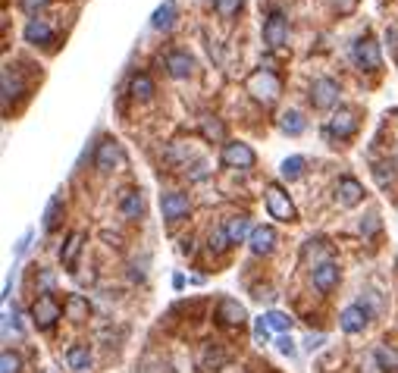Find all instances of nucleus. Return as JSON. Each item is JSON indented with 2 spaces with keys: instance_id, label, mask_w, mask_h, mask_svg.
<instances>
[{
  "instance_id": "nucleus-1",
  "label": "nucleus",
  "mask_w": 398,
  "mask_h": 373,
  "mask_svg": "<svg viewBox=\"0 0 398 373\" xmlns=\"http://www.w3.org/2000/svg\"><path fill=\"white\" fill-rule=\"evenodd\" d=\"M245 91H248L257 104L270 107V104H276L279 95H283V82H279V75L273 73V69L260 66V69H254V73L245 79Z\"/></svg>"
},
{
  "instance_id": "nucleus-2",
  "label": "nucleus",
  "mask_w": 398,
  "mask_h": 373,
  "mask_svg": "<svg viewBox=\"0 0 398 373\" xmlns=\"http://www.w3.org/2000/svg\"><path fill=\"white\" fill-rule=\"evenodd\" d=\"M263 204H267L270 220H276V223H295L298 220L295 204H292L289 191H285L279 182H267V189H263Z\"/></svg>"
},
{
  "instance_id": "nucleus-3",
  "label": "nucleus",
  "mask_w": 398,
  "mask_h": 373,
  "mask_svg": "<svg viewBox=\"0 0 398 373\" xmlns=\"http://www.w3.org/2000/svg\"><path fill=\"white\" fill-rule=\"evenodd\" d=\"M351 63H354L361 73H379V69H383L379 44L370 38V35H361V38L351 44Z\"/></svg>"
},
{
  "instance_id": "nucleus-4",
  "label": "nucleus",
  "mask_w": 398,
  "mask_h": 373,
  "mask_svg": "<svg viewBox=\"0 0 398 373\" xmlns=\"http://www.w3.org/2000/svg\"><path fill=\"white\" fill-rule=\"evenodd\" d=\"M63 314H66V307L57 301L54 292H41L32 305V323L38 326V329H54Z\"/></svg>"
},
{
  "instance_id": "nucleus-5",
  "label": "nucleus",
  "mask_w": 398,
  "mask_h": 373,
  "mask_svg": "<svg viewBox=\"0 0 398 373\" xmlns=\"http://www.w3.org/2000/svg\"><path fill=\"white\" fill-rule=\"evenodd\" d=\"M361 119H358V110L354 107H339L336 113L330 116V122H326L323 135L330 138V142H345V138H351L354 132H358Z\"/></svg>"
},
{
  "instance_id": "nucleus-6",
  "label": "nucleus",
  "mask_w": 398,
  "mask_h": 373,
  "mask_svg": "<svg viewBox=\"0 0 398 373\" xmlns=\"http://www.w3.org/2000/svg\"><path fill=\"white\" fill-rule=\"evenodd\" d=\"M339 95H342V88L330 75H317L311 82V88H307V101H311L314 110H332L339 104Z\"/></svg>"
},
{
  "instance_id": "nucleus-7",
  "label": "nucleus",
  "mask_w": 398,
  "mask_h": 373,
  "mask_svg": "<svg viewBox=\"0 0 398 373\" xmlns=\"http://www.w3.org/2000/svg\"><path fill=\"white\" fill-rule=\"evenodd\" d=\"M260 35H263V44L270 50L285 48V41H289V19H285L283 10H270V13H267Z\"/></svg>"
},
{
  "instance_id": "nucleus-8",
  "label": "nucleus",
  "mask_w": 398,
  "mask_h": 373,
  "mask_svg": "<svg viewBox=\"0 0 398 373\" xmlns=\"http://www.w3.org/2000/svg\"><path fill=\"white\" fill-rule=\"evenodd\" d=\"M220 163L229 166V170H254L257 154L251 144L245 142H223V151H220Z\"/></svg>"
},
{
  "instance_id": "nucleus-9",
  "label": "nucleus",
  "mask_w": 398,
  "mask_h": 373,
  "mask_svg": "<svg viewBox=\"0 0 398 373\" xmlns=\"http://www.w3.org/2000/svg\"><path fill=\"white\" fill-rule=\"evenodd\" d=\"M189 211H191V198L185 191H163L160 195V213L169 226L182 223L189 217Z\"/></svg>"
},
{
  "instance_id": "nucleus-10",
  "label": "nucleus",
  "mask_w": 398,
  "mask_h": 373,
  "mask_svg": "<svg viewBox=\"0 0 398 373\" xmlns=\"http://www.w3.org/2000/svg\"><path fill=\"white\" fill-rule=\"evenodd\" d=\"M370 317H373L370 307H367L364 301H354V305H348L339 314V326H342V333L358 336V333H364V326L370 323Z\"/></svg>"
},
{
  "instance_id": "nucleus-11",
  "label": "nucleus",
  "mask_w": 398,
  "mask_h": 373,
  "mask_svg": "<svg viewBox=\"0 0 398 373\" xmlns=\"http://www.w3.org/2000/svg\"><path fill=\"white\" fill-rule=\"evenodd\" d=\"M126 163V157H122V148L116 138H104L101 144H97L95 151V170L97 173H113L116 166H122Z\"/></svg>"
},
{
  "instance_id": "nucleus-12",
  "label": "nucleus",
  "mask_w": 398,
  "mask_h": 373,
  "mask_svg": "<svg viewBox=\"0 0 398 373\" xmlns=\"http://www.w3.org/2000/svg\"><path fill=\"white\" fill-rule=\"evenodd\" d=\"M22 38H26V44H32V48H50L57 38L54 26H50L48 19H41V16H35V19L26 22V28H22Z\"/></svg>"
},
{
  "instance_id": "nucleus-13",
  "label": "nucleus",
  "mask_w": 398,
  "mask_h": 373,
  "mask_svg": "<svg viewBox=\"0 0 398 373\" xmlns=\"http://www.w3.org/2000/svg\"><path fill=\"white\" fill-rule=\"evenodd\" d=\"M216 323L226 326V329H232V326H242L245 320H248V311H245V305H238L236 298H220L216 301Z\"/></svg>"
},
{
  "instance_id": "nucleus-14",
  "label": "nucleus",
  "mask_w": 398,
  "mask_h": 373,
  "mask_svg": "<svg viewBox=\"0 0 398 373\" xmlns=\"http://www.w3.org/2000/svg\"><path fill=\"white\" fill-rule=\"evenodd\" d=\"M0 91H3V110H10V104L16 97L26 95V82H22L16 66H3V73H0Z\"/></svg>"
},
{
  "instance_id": "nucleus-15",
  "label": "nucleus",
  "mask_w": 398,
  "mask_h": 373,
  "mask_svg": "<svg viewBox=\"0 0 398 373\" xmlns=\"http://www.w3.org/2000/svg\"><path fill=\"white\" fill-rule=\"evenodd\" d=\"M163 69H167L169 79H189L191 73H195V60H191L189 50H169L167 57H163Z\"/></svg>"
},
{
  "instance_id": "nucleus-16",
  "label": "nucleus",
  "mask_w": 398,
  "mask_h": 373,
  "mask_svg": "<svg viewBox=\"0 0 398 373\" xmlns=\"http://www.w3.org/2000/svg\"><path fill=\"white\" fill-rule=\"evenodd\" d=\"M85 242H88V236L82 229L66 236V242H63V248H60V264L66 273H75V264H79V254H82V248H85Z\"/></svg>"
},
{
  "instance_id": "nucleus-17",
  "label": "nucleus",
  "mask_w": 398,
  "mask_h": 373,
  "mask_svg": "<svg viewBox=\"0 0 398 373\" xmlns=\"http://www.w3.org/2000/svg\"><path fill=\"white\" fill-rule=\"evenodd\" d=\"M339 276H342V273H339V264H332V260H323V264H317L311 270V283L320 295H330L339 285Z\"/></svg>"
},
{
  "instance_id": "nucleus-18",
  "label": "nucleus",
  "mask_w": 398,
  "mask_h": 373,
  "mask_svg": "<svg viewBox=\"0 0 398 373\" xmlns=\"http://www.w3.org/2000/svg\"><path fill=\"white\" fill-rule=\"evenodd\" d=\"M364 201V185L354 176H342L336 182V204L339 207H354V204Z\"/></svg>"
},
{
  "instance_id": "nucleus-19",
  "label": "nucleus",
  "mask_w": 398,
  "mask_h": 373,
  "mask_svg": "<svg viewBox=\"0 0 398 373\" xmlns=\"http://www.w3.org/2000/svg\"><path fill=\"white\" fill-rule=\"evenodd\" d=\"M248 245H251V254L267 258V254H273V248H276V229H273V226H254Z\"/></svg>"
},
{
  "instance_id": "nucleus-20",
  "label": "nucleus",
  "mask_w": 398,
  "mask_h": 373,
  "mask_svg": "<svg viewBox=\"0 0 398 373\" xmlns=\"http://www.w3.org/2000/svg\"><path fill=\"white\" fill-rule=\"evenodd\" d=\"M176 16H179L176 0H163L160 7L151 13V28H154V32H169V28L176 26Z\"/></svg>"
},
{
  "instance_id": "nucleus-21",
  "label": "nucleus",
  "mask_w": 398,
  "mask_h": 373,
  "mask_svg": "<svg viewBox=\"0 0 398 373\" xmlns=\"http://www.w3.org/2000/svg\"><path fill=\"white\" fill-rule=\"evenodd\" d=\"M226 236H229L232 245H245L251 238V232H254V226H251V220L245 217V213H238V217H229L226 220Z\"/></svg>"
},
{
  "instance_id": "nucleus-22",
  "label": "nucleus",
  "mask_w": 398,
  "mask_h": 373,
  "mask_svg": "<svg viewBox=\"0 0 398 373\" xmlns=\"http://www.w3.org/2000/svg\"><path fill=\"white\" fill-rule=\"evenodd\" d=\"M129 95L135 97V101H151V97L157 95L154 79H151L148 73H132V79H129Z\"/></svg>"
},
{
  "instance_id": "nucleus-23",
  "label": "nucleus",
  "mask_w": 398,
  "mask_h": 373,
  "mask_svg": "<svg viewBox=\"0 0 398 373\" xmlns=\"http://www.w3.org/2000/svg\"><path fill=\"white\" fill-rule=\"evenodd\" d=\"M120 213L126 220H138L144 213V195L142 191H122V198H120Z\"/></svg>"
},
{
  "instance_id": "nucleus-24",
  "label": "nucleus",
  "mask_w": 398,
  "mask_h": 373,
  "mask_svg": "<svg viewBox=\"0 0 398 373\" xmlns=\"http://www.w3.org/2000/svg\"><path fill=\"white\" fill-rule=\"evenodd\" d=\"M279 129H283L285 135L298 138V135H304V129H307V119H304L301 110H285V113L279 116Z\"/></svg>"
},
{
  "instance_id": "nucleus-25",
  "label": "nucleus",
  "mask_w": 398,
  "mask_h": 373,
  "mask_svg": "<svg viewBox=\"0 0 398 373\" xmlns=\"http://www.w3.org/2000/svg\"><path fill=\"white\" fill-rule=\"evenodd\" d=\"M66 364H69V370H75V373L91 370V352H88V345H69Z\"/></svg>"
},
{
  "instance_id": "nucleus-26",
  "label": "nucleus",
  "mask_w": 398,
  "mask_h": 373,
  "mask_svg": "<svg viewBox=\"0 0 398 373\" xmlns=\"http://www.w3.org/2000/svg\"><path fill=\"white\" fill-rule=\"evenodd\" d=\"M304 170H307V160H304L301 154H292V157H285V160L279 163V176H283L285 182H295V179H301Z\"/></svg>"
},
{
  "instance_id": "nucleus-27",
  "label": "nucleus",
  "mask_w": 398,
  "mask_h": 373,
  "mask_svg": "<svg viewBox=\"0 0 398 373\" xmlns=\"http://www.w3.org/2000/svg\"><path fill=\"white\" fill-rule=\"evenodd\" d=\"M44 232H54L57 226H60V220H63V198L60 195H54L48 201V207H44Z\"/></svg>"
},
{
  "instance_id": "nucleus-28",
  "label": "nucleus",
  "mask_w": 398,
  "mask_h": 373,
  "mask_svg": "<svg viewBox=\"0 0 398 373\" xmlns=\"http://www.w3.org/2000/svg\"><path fill=\"white\" fill-rule=\"evenodd\" d=\"M373 358H377V367L383 373H398V352L389 345H379L377 352H373Z\"/></svg>"
},
{
  "instance_id": "nucleus-29",
  "label": "nucleus",
  "mask_w": 398,
  "mask_h": 373,
  "mask_svg": "<svg viewBox=\"0 0 398 373\" xmlns=\"http://www.w3.org/2000/svg\"><path fill=\"white\" fill-rule=\"evenodd\" d=\"M210 7H214V13L220 16V19H236L245 10V0H214Z\"/></svg>"
},
{
  "instance_id": "nucleus-30",
  "label": "nucleus",
  "mask_w": 398,
  "mask_h": 373,
  "mask_svg": "<svg viewBox=\"0 0 398 373\" xmlns=\"http://www.w3.org/2000/svg\"><path fill=\"white\" fill-rule=\"evenodd\" d=\"M223 364H226V354L220 352L214 342H207L201 352V370H216V367H223Z\"/></svg>"
},
{
  "instance_id": "nucleus-31",
  "label": "nucleus",
  "mask_w": 398,
  "mask_h": 373,
  "mask_svg": "<svg viewBox=\"0 0 398 373\" xmlns=\"http://www.w3.org/2000/svg\"><path fill=\"white\" fill-rule=\"evenodd\" d=\"M66 317L75 320V323H82V320H88V298H82V295H69L66 298Z\"/></svg>"
},
{
  "instance_id": "nucleus-32",
  "label": "nucleus",
  "mask_w": 398,
  "mask_h": 373,
  "mask_svg": "<svg viewBox=\"0 0 398 373\" xmlns=\"http://www.w3.org/2000/svg\"><path fill=\"white\" fill-rule=\"evenodd\" d=\"M263 320H267L270 329H273V333H279V336H289L292 323H295V320H292L289 314H283V311H267V314H263Z\"/></svg>"
},
{
  "instance_id": "nucleus-33",
  "label": "nucleus",
  "mask_w": 398,
  "mask_h": 373,
  "mask_svg": "<svg viewBox=\"0 0 398 373\" xmlns=\"http://www.w3.org/2000/svg\"><path fill=\"white\" fill-rule=\"evenodd\" d=\"M229 245H232V242H229V236H226V226L220 223L214 232H210V238H207V248H210V254H223L226 248H229Z\"/></svg>"
},
{
  "instance_id": "nucleus-34",
  "label": "nucleus",
  "mask_w": 398,
  "mask_h": 373,
  "mask_svg": "<svg viewBox=\"0 0 398 373\" xmlns=\"http://www.w3.org/2000/svg\"><path fill=\"white\" fill-rule=\"evenodd\" d=\"M0 373H22V358L16 352H10V348H3V354H0Z\"/></svg>"
},
{
  "instance_id": "nucleus-35",
  "label": "nucleus",
  "mask_w": 398,
  "mask_h": 373,
  "mask_svg": "<svg viewBox=\"0 0 398 373\" xmlns=\"http://www.w3.org/2000/svg\"><path fill=\"white\" fill-rule=\"evenodd\" d=\"M270 333H273L270 323H267L263 317H257L254 320V342H257V345H267V342H270Z\"/></svg>"
},
{
  "instance_id": "nucleus-36",
  "label": "nucleus",
  "mask_w": 398,
  "mask_h": 373,
  "mask_svg": "<svg viewBox=\"0 0 398 373\" xmlns=\"http://www.w3.org/2000/svg\"><path fill=\"white\" fill-rule=\"evenodd\" d=\"M54 0H19V7H22V13H28L35 19V16L41 13V10H48Z\"/></svg>"
},
{
  "instance_id": "nucleus-37",
  "label": "nucleus",
  "mask_w": 398,
  "mask_h": 373,
  "mask_svg": "<svg viewBox=\"0 0 398 373\" xmlns=\"http://www.w3.org/2000/svg\"><path fill=\"white\" fill-rule=\"evenodd\" d=\"M326 3H330L339 16H348V13H354V10H358V0H326Z\"/></svg>"
},
{
  "instance_id": "nucleus-38",
  "label": "nucleus",
  "mask_w": 398,
  "mask_h": 373,
  "mask_svg": "<svg viewBox=\"0 0 398 373\" xmlns=\"http://www.w3.org/2000/svg\"><path fill=\"white\" fill-rule=\"evenodd\" d=\"M201 129H204V138H210V142H214V138H216V142H223V126H220V122L204 119Z\"/></svg>"
},
{
  "instance_id": "nucleus-39",
  "label": "nucleus",
  "mask_w": 398,
  "mask_h": 373,
  "mask_svg": "<svg viewBox=\"0 0 398 373\" xmlns=\"http://www.w3.org/2000/svg\"><path fill=\"white\" fill-rule=\"evenodd\" d=\"M276 348H279V354H285V358H295V354H298V348H295V342H292V336H279V339H276Z\"/></svg>"
},
{
  "instance_id": "nucleus-40",
  "label": "nucleus",
  "mask_w": 398,
  "mask_h": 373,
  "mask_svg": "<svg viewBox=\"0 0 398 373\" xmlns=\"http://www.w3.org/2000/svg\"><path fill=\"white\" fill-rule=\"evenodd\" d=\"M361 232H364V236H377V232H379V220H377V213H370V217L361 220Z\"/></svg>"
},
{
  "instance_id": "nucleus-41",
  "label": "nucleus",
  "mask_w": 398,
  "mask_h": 373,
  "mask_svg": "<svg viewBox=\"0 0 398 373\" xmlns=\"http://www.w3.org/2000/svg\"><path fill=\"white\" fill-rule=\"evenodd\" d=\"M323 342H326V336H323V333L307 336V352H317V348H323Z\"/></svg>"
},
{
  "instance_id": "nucleus-42",
  "label": "nucleus",
  "mask_w": 398,
  "mask_h": 373,
  "mask_svg": "<svg viewBox=\"0 0 398 373\" xmlns=\"http://www.w3.org/2000/svg\"><path fill=\"white\" fill-rule=\"evenodd\" d=\"M28 242H32V229H28V232H26V236H22V238H19V245H16V258H22V254H26Z\"/></svg>"
},
{
  "instance_id": "nucleus-43",
  "label": "nucleus",
  "mask_w": 398,
  "mask_h": 373,
  "mask_svg": "<svg viewBox=\"0 0 398 373\" xmlns=\"http://www.w3.org/2000/svg\"><path fill=\"white\" fill-rule=\"evenodd\" d=\"M41 285H44V289H50V285H54V276H50V273H41Z\"/></svg>"
},
{
  "instance_id": "nucleus-44",
  "label": "nucleus",
  "mask_w": 398,
  "mask_h": 373,
  "mask_svg": "<svg viewBox=\"0 0 398 373\" xmlns=\"http://www.w3.org/2000/svg\"><path fill=\"white\" fill-rule=\"evenodd\" d=\"M179 251H182V254H191V251H195V248H191V238H182V248H179Z\"/></svg>"
}]
</instances>
